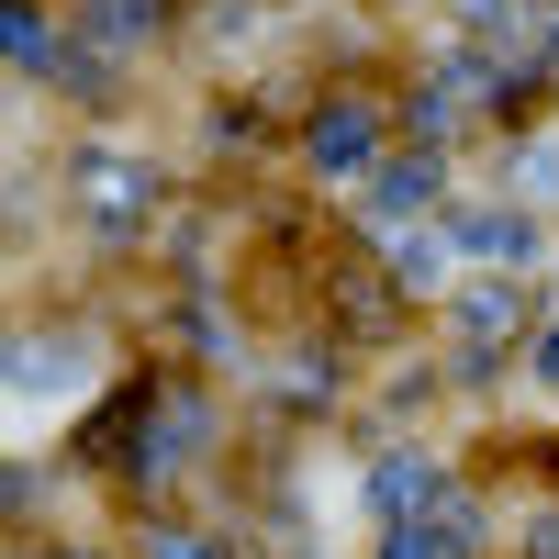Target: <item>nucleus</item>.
<instances>
[{
	"instance_id": "obj_1",
	"label": "nucleus",
	"mask_w": 559,
	"mask_h": 559,
	"mask_svg": "<svg viewBox=\"0 0 559 559\" xmlns=\"http://www.w3.org/2000/svg\"><path fill=\"white\" fill-rule=\"evenodd\" d=\"M392 559H471V526H459V515H437V537H426V526H414V537H403Z\"/></svg>"
},
{
	"instance_id": "obj_2",
	"label": "nucleus",
	"mask_w": 559,
	"mask_h": 559,
	"mask_svg": "<svg viewBox=\"0 0 559 559\" xmlns=\"http://www.w3.org/2000/svg\"><path fill=\"white\" fill-rule=\"evenodd\" d=\"M471 247H481V258H526L537 236H526V224H503V213H481V224H471Z\"/></svg>"
},
{
	"instance_id": "obj_3",
	"label": "nucleus",
	"mask_w": 559,
	"mask_h": 559,
	"mask_svg": "<svg viewBox=\"0 0 559 559\" xmlns=\"http://www.w3.org/2000/svg\"><path fill=\"white\" fill-rule=\"evenodd\" d=\"M157 559H202V548H191V537H168V548H157Z\"/></svg>"
}]
</instances>
